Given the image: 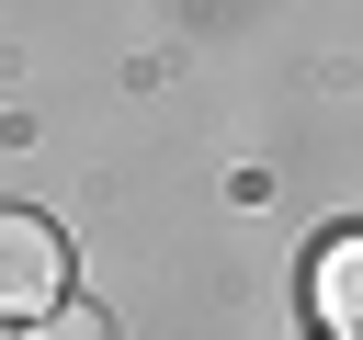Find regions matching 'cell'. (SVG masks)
Segmentation results:
<instances>
[{
    "instance_id": "cell-1",
    "label": "cell",
    "mask_w": 363,
    "mask_h": 340,
    "mask_svg": "<svg viewBox=\"0 0 363 340\" xmlns=\"http://www.w3.org/2000/svg\"><path fill=\"white\" fill-rule=\"evenodd\" d=\"M45 306H68V238L57 215L0 204V317H45Z\"/></svg>"
},
{
    "instance_id": "cell-2",
    "label": "cell",
    "mask_w": 363,
    "mask_h": 340,
    "mask_svg": "<svg viewBox=\"0 0 363 340\" xmlns=\"http://www.w3.org/2000/svg\"><path fill=\"white\" fill-rule=\"evenodd\" d=\"M34 340H113V317H102V306H45Z\"/></svg>"
}]
</instances>
